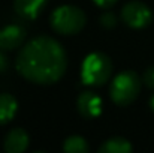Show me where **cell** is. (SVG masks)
Wrapping results in <instances>:
<instances>
[{
  "label": "cell",
  "instance_id": "3957f363",
  "mask_svg": "<svg viewBox=\"0 0 154 153\" xmlns=\"http://www.w3.org/2000/svg\"><path fill=\"white\" fill-rule=\"evenodd\" d=\"M85 14L78 6L64 5L57 8L51 15L52 29L60 35H75L85 26Z\"/></svg>",
  "mask_w": 154,
  "mask_h": 153
},
{
  "label": "cell",
  "instance_id": "8fae6325",
  "mask_svg": "<svg viewBox=\"0 0 154 153\" xmlns=\"http://www.w3.org/2000/svg\"><path fill=\"white\" fill-rule=\"evenodd\" d=\"M100 153H130L132 152V144L120 137H114L109 138L103 143L102 146L99 147Z\"/></svg>",
  "mask_w": 154,
  "mask_h": 153
},
{
  "label": "cell",
  "instance_id": "8992f818",
  "mask_svg": "<svg viewBox=\"0 0 154 153\" xmlns=\"http://www.w3.org/2000/svg\"><path fill=\"white\" fill-rule=\"evenodd\" d=\"M78 111L85 119H94L102 113V99L93 92H82L78 96Z\"/></svg>",
  "mask_w": 154,
  "mask_h": 153
},
{
  "label": "cell",
  "instance_id": "7c38bea8",
  "mask_svg": "<svg viewBox=\"0 0 154 153\" xmlns=\"http://www.w3.org/2000/svg\"><path fill=\"white\" fill-rule=\"evenodd\" d=\"M63 150L66 153H87L88 152V144H87V141L82 137L72 135V137H69L64 141Z\"/></svg>",
  "mask_w": 154,
  "mask_h": 153
},
{
  "label": "cell",
  "instance_id": "52a82bcc",
  "mask_svg": "<svg viewBox=\"0 0 154 153\" xmlns=\"http://www.w3.org/2000/svg\"><path fill=\"white\" fill-rule=\"evenodd\" d=\"M26 30L21 26H6L0 29V48L6 51L15 50L24 42Z\"/></svg>",
  "mask_w": 154,
  "mask_h": 153
},
{
  "label": "cell",
  "instance_id": "e0dca14e",
  "mask_svg": "<svg viewBox=\"0 0 154 153\" xmlns=\"http://www.w3.org/2000/svg\"><path fill=\"white\" fill-rule=\"evenodd\" d=\"M150 107H151V110L154 111V96L151 98V101H150Z\"/></svg>",
  "mask_w": 154,
  "mask_h": 153
},
{
  "label": "cell",
  "instance_id": "4fadbf2b",
  "mask_svg": "<svg viewBox=\"0 0 154 153\" xmlns=\"http://www.w3.org/2000/svg\"><path fill=\"white\" fill-rule=\"evenodd\" d=\"M100 24H102L105 29H112L117 24V18H115L114 14L105 12V14H102V17H100Z\"/></svg>",
  "mask_w": 154,
  "mask_h": 153
},
{
  "label": "cell",
  "instance_id": "5bb4252c",
  "mask_svg": "<svg viewBox=\"0 0 154 153\" xmlns=\"http://www.w3.org/2000/svg\"><path fill=\"white\" fill-rule=\"evenodd\" d=\"M144 83L150 87L154 89V68H148L144 74Z\"/></svg>",
  "mask_w": 154,
  "mask_h": 153
},
{
  "label": "cell",
  "instance_id": "5b68a950",
  "mask_svg": "<svg viewBox=\"0 0 154 153\" xmlns=\"http://www.w3.org/2000/svg\"><path fill=\"white\" fill-rule=\"evenodd\" d=\"M121 18L129 27L144 29L151 23L153 14L147 5L141 2H129L121 11Z\"/></svg>",
  "mask_w": 154,
  "mask_h": 153
},
{
  "label": "cell",
  "instance_id": "277c9868",
  "mask_svg": "<svg viewBox=\"0 0 154 153\" xmlns=\"http://www.w3.org/2000/svg\"><path fill=\"white\" fill-rule=\"evenodd\" d=\"M141 92V80L133 71L118 74L109 89L111 99L120 107H126L135 101Z\"/></svg>",
  "mask_w": 154,
  "mask_h": 153
},
{
  "label": "cell",
  "instance_id": "2e32d148",
  "mask_svg": "<svg viewBox=\"0 0 154 153\" xmlns=\"http://www.w3.org/2000/svg\"><path fill=\"white\" fill-rule=\"evenodd\" d=\"M117 0H94V3L97 5V6H100V8H111L114 3H115Z\"/></svg>",
  "mask_w": 154,
  "mask_h": 153
},
{
  "label": "cell",
  "instance_id": "7a4b0ae2",
  "mask_svg": "<svg viewBox=\"0 0 154 153\" xmlns=\"http://www.w3.org/2000/svg\"><path fill=\"white\" fill-rule=\"evenodd\" d=\"M112 74L111 59L103 53H91L81 68V80L87 86H103Z\"/></svg>",
  "mask_w": 154,
  "mask_h": 153
},
{
  "label": "cell",
  "instance_id": "30bf717a",
  "mask_svg": "<svg viewBox=\"0 0 154 153\" xmlns=\"http://www.w3.org/2000/svg\"><path fill=\"white\" fill-rule=\"evenodd\" d=\"M17 99L9 93H0V125L11 122L17 113Z\"/></svg>",
  "mask_w": 154,
  "mask_h": 153
},
{
  "label": "cell",
  "instance_id": "ba28073f",
  "mask_svg": "<svg viewBox=\"0 0 154 153\" xmlns=\"http://www.w3.org/2000/svg\"><path fill=\"white\" fill-rule=\"evenodd\" d=\"M29 147V135L24 129L15 128L12 129L3 143V149L8 153H21Z\"/></svg>",
  "mask_w": 154,
  "mask_h": 153
},
{
  "label": "cell",
  "instance_id": "6da1fadb",
  "mask_svg": "<svg viewBox=\"0 0 154 153\" xmlns=\"http://www.w3.org/2000/svg\"><path fill=\"white\" fill-rule=\"evenodd\" d=\"M66 66L67 59L63 47L48 36L32 39L17 57L18 72L35 84L57 83L66 72Z\"/></svg>",
  "mask_w": 154,
  "mask_h": 153
},
{
  "label": "cell",
  "instance_id": "9c48e42d",
  "mask_svg": "<svg viewBox=\"0 0 154 153\" xmlns=\"http://www.w3.org/2000/svg\"><path fill=\"white\" fill-rule=\"evenodd\" d=\"M47 0H15L14 8L21 18L33 20L44 9Z\"/></svg>",
  "mask_w": 154,
  "mask_h": 153
},
{
  "label": "cell",
  "instance_id": "9a60e30c",
  "mask_svg": "<svg viewBox=\"0 0 154 153\" xmlns=\"http://www.w3.org/2000/svg\"><path fill=\"white\" fill-rule=\"evenodd\" d=\"M6 69H8V59H6V56L3 54V51L0 48V74L5 72Z\"/></svg>",
  "mask_w": 154,
  "mask_h": 153
}]
</instances>
